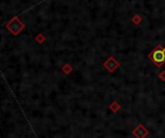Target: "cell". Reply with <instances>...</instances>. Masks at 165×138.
<instances>
[{
  "label": "cell",
  "instance_id": "1",
  "mask_svg": "<svg viewBox=\"0 0 165 138\" xmlns=\"http://www.w3.org/2000/svg\"><path fill=\"white\" fill-rule=\"evenodd\" d=\"M152 60L158 64L163 63L165 62V51L160 48L155 50L152 52Z\"/></svg>",
  "mask_w": 165,
  "mask_h": 138
}]
</instances>
